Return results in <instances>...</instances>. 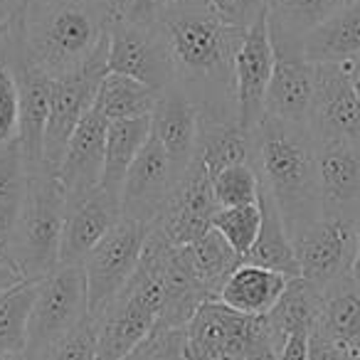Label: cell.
<instances>
[{"label":"cell","instance_id":"obj_1","mask_svg":"<svg viewBox=\"0 0 360 360\" xmlns=\"http://www.w3.org/2000/svg\"><path fill=\"white\" fill-rule=\"evenodd\" d=\"M175 62V82L200 106V116L237 121L235 62L245 40L210 11L207 0H188L160 18Z\"/></svg>","mask_w":360,"mask_h":360},{"label":"cell","instance_id":"obj_2","mask_svg":"<svg viewBox=\"0 0 360 360\" xmlns=\"http://www.w3.org/2000/svg\"><path fill=\"white\" fill-rule=\"evenodd\" d=\"M116 18L121 0H27L15 22L30 60L60 79L94 57Z\"/></svg>","mask_w":360,"mask_h":360},{"label":"cell","instance_id":"obj_3","mask_svg":"<svg viewBox=\"0 0 360 360\" xmlns=\"http://www.w3.org/2000/svg\"><path fill=\"white\" fill-rule=\"evenodd\" d=\"M255 168L279 207L291 240L319 222L321 193L316 139L309 124L264 116L255 129Z\"/></svg>","mask_w":360,"mask_h":360},{"label":"cell","instance_id":"obj_4","mask_svg":"<svg viewBox=\"0 0 360 360\" xmlns=\"http://www.w3.org/2000/svg\"><path fill=\"white\" fill-rule=\"evenodd\" d=\"M281 343L266 316H247L207 299L186 326L188 360H276Z\"/></svg>","mask_w":360,"mask_h":360},{"label":"cell","instance_id":"obj_5","mask_svg":"<svg viewBox=\"0 0 360 360\" xmlns=\"http://www.w3.org/2000/svg\"><path fill=\"white\" fill-rule=\"evenodd\" d=\"M67 200L55 173L37 170L30 175V198L22 222L8 252L22 279H45L60 266V245L65 230Z\"/></svg>","mask_w":360,"mask_h":360},{"label":"cell","instance_id":"obj_6","mask_svg":"<svg viewBox=\"0 0 360 360\" xmlns=\"http://www.w3.org/2000/svg\"><path fill=\"white\" fill-rule=\"evenodd\" d=\"M84 319H89L84 266H57L52 274L37 281L35 304L27 326V353L42 360Z\"/></svg>","mask_w":360,"mask_h":360},{"label":"cell","instance_id":"obj_7","mask_svg":"<svg viewBox=\"0 0 360 360\" xmlns=\"http://www.w3.org/2000/svg\"><path fill=\"white\" fill-rule=\"evenodd\" d=\"M150 230L153 227L121 217L114 230L89 252L82 264L86 274L89 319L99 321L111 301L124 291V286L136 274Z\"/></svg>","mask_w":360,"mask_h":360},{"label":"cell","instance_id":"obj_8","mask_svg":"<svg viewBox=\"0 0 360 360\" xmlns=\"http://www.w3.org/2000/svg\"><path fill=\"white\" fill-rule=\"evenodd\" d=\"M106 75H109V37L101 42L94 57L82 70L55 79L52 111L45 129V146H42V170L57 173L67 143L84 114L96 104V94Z\"/></svg>","mask_w":360,"mask_h":360},{"label":"cell","instance_id":"obj_9","mask_svg":"<svg viewBox=\"0 0 360 360\" xmlns=\"http://www.w3.org/2000/svg\"><path fill=\"white\" fill-rule=\"evenodd\" d=\"M3 62L13 70L18 91H20V136L18 141H20L22 155H25V163L32 175L42 170V146H45V129L52 111V96H55V77H50L30 60L15 20L11 25Z\"/></svg>","mask_w":360,"mask_h":360},{"label":"cell","instance_id":"obj_10","mask_svg":"<svg viewBox=\"0 0 360 360\" xmlns=\"http://www.w3.org/2000/svg\"><path fill=\"white\" fill-rule=\"evenodd\" d=\"M360 227L333 217H321L294 237L299 276L323 294L333 284L353 276Z\"/></svg>","mask_w":360,"mask_h":360},{"label":"cell","instance_id":"obj_11","mask_svg":"<svg viewBox=\"0 0 360 360\" xmlns=\"http://www.w3.org/2000/svg\"><path fill=\"white\" fill-rule=\"evenodd\" d=\"M269 32L274 47V70L266 89L264 116L309 124L316 94V65L306 60L304 40L271 25Z\"/></svg>","mask_w":360,"mask_h":360},{"label":"cell","instance_id":"obj_12","mask_svg":"<svg viewBox=\"0 0 360 360\" xmlns=\"http://www.w3.org/2000/svg\"><path fill=\"white\" fill-rule=\"evenodd\" d=\"M109 72L126 75L155 91L175 84V62L160 25H134L116 18L109 30Z\"/></svg>","mask_w":360,"mask_h":360},{"label":"cell","instance_id":"obj_13","mask_svg":"<svg viewBox=\"0 0 360 360\" xmlns=\"http://www.w3.org/2000/svg\"><path fill=\"white\" fill-rule=\"evenodd\" d=\"M217 212V202L212 195V175L202 158L195 153L170 191L168 205L158 220V230L168 237L170 245L183 247L200 240L207 230H212V217Z\"/></svg>","mask_w":360,"mask_h":360},{"label":"cell","instance_id":"obj_14","mask_svg":"<svg viewBox=\"0 0 360 360\" xmlns=\"http://www.w3.org/2000/svg\"><path fill=\"white\" fill-rule=\"evenodd\" d=\"M316 168L323 217L360 227V143L345 139L316 141Z\"/></svg>","mask_w":360,"mask_h":360},{"label":"cell","instance_id":"obj_15","mask_svg":"<svg viewBox=\"0 0 360 360\" xmlns=\"http://www.w3.org/2000/svg\"><path fill=\"white\" fill-rule=\"evenodd\" d=\"M271 70H274V47H271L269 13H264L245 32L235 62L237 124L250 134H255V129L264 119V101L271 82Z\"/></svg>","mask_w":360,"mask_h":360},{"label":"cell","instance_id":"obj_16","mask_svg":"<svg viewBox=\"0 0 360 360\" xmlns=\"http://www.w3.org/2000/svg\"><path fill=\"white\" fill-rule=\"evenodd\" d=\"M175 186V173L153 129L143 150L134 160L121 191V215L141 225L155 227L168 205L170 191Z\"/></svg>","mask_w":360,"mask_h":360},{"label":"cell","instance_id":"obj_17","mask_svg":"<svg viewBox=\"0 0 360 360\" xmlns=\"http://www.w3.org/2000/svg\"><path fill=\"white\" fill-rule=\"evenodd\" d=\"M106 131H109V119L94 104L72 134L65 155L60 160V168L55 173L57 183L65 193L67 205L79 202L82 198H86L101 186Z\"/></svg>","mask_w":360,"mask_h":360},{"label":"cell","instance_id":"obj_18","mask_svg":"<svg viewBox=\"0 0 360 360\" xmlns=\"http://www.w3.org/2000/svg\"><path fill=\"white\" fill-rule=\"evenodd\" d=\"M309 129L316 141L345 139L360 143V96L343 65H316Z\"/></svg>","mask_w":360,"mask_h":360},{"label":"cell","instance_id":"obj_19","mask_svg":"<svg viewBox=\"0 0 360 360\" xmlns=\"http://www.w3.org/2000/svg\"><path fill=\"white\" fill-rule=\"evenodd\" d=\"M150 129L160 141L175 180L193 163L198 150V129H200V106L193 101L183 86L175 82L165 91H160L158 104L150 116Z\"/></svg>","mask_w":360,"mask_h":360},{"label":"cell","instance_id":"obj_20","mask_svg":"<svg viewBox=\"0 0 360 360\" xmlns=\"http://www.w3.org/2000/svg\"><path fill=\"white\" fill-rule=\"evenodd\" d=\"M121 200L96 188L79 202L67 205L65 230L60 245V266L84 264L89 252L114 230L121 220Z\"/></svg>","mask_w":360,"mask_h":360},{"label":"cell","instance_id":"obj_21","mask_svg":"<svg viewBox=\"0 0 360 360\" xmlns=\"http://www.w3.org/2000/svg\"><path fill=\"white\" fill-rule=\"evenodd\" d=\"M304 55L314 65H343L360 57V0H348L304 37Z\"/></svg>","mask_w":360,"mask_h":360},{"label":"cell","instance_id":"obj_22","mask_svg":"<svg viewBox=\"0 0 360 360\" xmlns=\"http://www.w3.org/2000/svg\"><path fill=\"white\" fill-rule=\"evenodd\" d=\"M30 198V168L20 141L0 146V255L11 252Z\"/></svg>","mask_w":360,"mask_h":360},{"label":"cell","instance_id":"obj_23","mask_svg":"<svg viewBox=\"0 0 360 360\" xmlns=\"http://www.w3.org/2000/svg\"><path fill=\"white\" fill-rule=\"evenodd\" d=\"M286 284H289V276L250 264V262H242L230 274V279L225 281L217 299L230 309L240 311V314L266 316L274 309L276 301L281 299Z\"/></svg>","mask_w":360,"mask_h":360},{"label":"cell","instance_id":"obj_24","mask_svg":"<svg viewBox=\"0 0 360 360\" xmlns=\"http://www.w3.org/2000/svg\"><path fill=\"white\" fill-rule=\"evenodd\" d=\"M259 207H262V227L252 250L245 255V262L264 266V269L271 271H279V274L294 279V276H299L294 240H291L289 230H286L284 217H281L274 198L269 195V191L264 186L259 191Z\"/></svg>","mask_w":360,"mask_h":360},{"label":"cell","instance_id":"obj_25","mask_svg":"<svg viewBox=\"0 0 360 360\" xmlns=\"http://www.w3.org/2000/svg\"><path fill=\"white\" fill-rule=\"evenodd\" d=\"M316 330L360 360V289L355 286L353 276L323 291Z\"/></svg>","mask_w":360,"mask_h":360},{"label":"cell","instance_id":"obj_26","mask_svg":"<svg viewBox=\"0 0 360 360\" xmlns=\"http://www.w3.org/2000/svg\"><path fill=\"white\" fill-rule=\"evenodd\" d=\"M150 136V116L143 119H124L109 121L106 131V153H104V173H101V191L111 193L121 200L126 175H129L134 160L143 150Z\"/></svg>","mask_w":360,"mask_h":360},{"label":"cell","instance_id":"obj_27","mask_svg":"<svg viewBox=\"0 0 360 360\" xmlns=\"http://www.w3.org/2000/svg\"><path fill=\"white\" fill-rule=\"evenodd\" d=\"M195 153L207 165L210 175H215L227 165L252 163L255 160V136L242 129L237 121H215L200 116Z\"/></svg>","mask_w":360,"mask_h":360},{"label":"cell","instance_id":"obj_28","mask_svg":"<svg viewBox=\"0 0 360 360\" xmlns=\"http://www.w3.org/2000/svg\"><path fill=\"white\" fill-rule=\"evenodd\" d=\"M180 255L186 259L188 269L193 271V276L198 279V284L212 299L220 296V289L230 279V274L245 262L242 255H237L230 242L215 230H207L200 240L183 245L180 247Z\"/></svg>","mask_w":360,"mask_h":360},{"label":"cell","instance_id":"obj_29","mask_svg":"<svg viewBox=\"0 0 360 360\" xmlns=\"http://www.w3.org/2000/svg\"><path fill=\"white\" fill-rule=\"evenodd\" d=\"M321 306H323V294L316 286H311L301 276L289 279L281 299L266 314L279 343L284 345V340L291 333H299V330H309L311 333L316 328V323H319Z\"/></svg>","mask_w":360,"mask_h":360},{"label":"cell","instance_id":"obj_30","mask_svg":"<svg viewBox=\"0 0 360 360\" xmlns=\"http://www.w3.org/2000/svg\"><path fill=\"white\" fill-rule=\"evenodd\" d=\"M160 91L141 84L126 75L109 72L104 77L96 94V109L109 121H124V119H143L153 116V109L158 104Z\"/></svg>","mask_w":360,"mask_h":360},{"label":"cell","instance_id":"obj_31","mask_svg":"<svg viewBox=\"0 0 360 360\" xmlns=\"http://www.w3.org/2000/svg\"><path fill=\"white\" fill-rule=\"evenodd\" d=\"M37 281L22 279L0 294V353L27 350V326L35 304Z\"/></svg>","mask_w":360,"mask_h":360},{"label":"cell","instance_id":"obj_32","mask_svg":"<svg viewBox=\"0 0 360 360\" xmlns=\"http://www.w3.org/2000/svg\"><path fill=\"white\" fill-rule=\"evenodd\" d=\"M345 3L348 0H266V13L271 27L304 40Z\"/></svg>","mask_w":360,"mask_h":360},{"label":"cell","instance_id":"obj_33","mask_svg":"<svg viewBox=\"0 0 360 360\" xmlns=\"http://www.w3.org/2000/svg\"><path fill=\"white\" fill-rule=\"evenodd\" d=\"M262 178L255 163H237L212 175V195L217 207H240L259 202Z\"/></svg>","mask_w":360,"mask_h":360},{"label":"cell","instance_id":"obj_34","mask_svg":"<svg viewBox=\"0 0 360 360\" xmlns=\"http://www.w3.org/2000/svg\"><path fill=\"white\" fill-rule=\"evenodd\" d=\"M262 227V207L259 202L255 205H240V207H217L212 217V230L220 232L237 255H245L252 250L257 235Z\"/></svg>","mask_w":360,"mask_h":360},{"label":"cell","instance_id":"obj_35","mask_svg":"<svg viewBox=\"0 0 360 360\" xmlns=\"http://www.w3.org/2000/svg\"><path fill=\"white\" fill-rule=\"evenodd\" d=\"M124 360H188L186 328H153Z\"/></svg>","mask_w":360,"mask_h":360},{"label":"cell","instance_id":"obj_36","mask_svg":"<svg viewBox=\"0 0 360 360\" xmlns=\"http://www.w3.org/2000/svg\"><path fill=\"white\" fill-rule=\"evenodd\" d=\"M20 136V91L13 70L0 62V146Z\"/></svg>","mask_w":360,"mask_h":360},{"label":"cell","instance_id":"obj_37","mask_svg":"<svg viewBox=\"0 0 360 360\" xmlns=\"http://www.w3.org/2000/svg\"><path fill=\"white\" fill-rule=\"evenodd\" d=\"M99 338H96V321L84 319L70 335L60 340L42 360H96Z\"/></svg>","mask_w":360,"mask_h":360},{"label":"cell","instance_id":"obj_38","mask_svg":"<svg viewBox=\"0 0 360 360\" xmlns=\"http://www.w3.org/2000/svg\"><path fill=\"white\" fill-rule=\"evenodd\" d=\"M210 11L225 25L250 30L266 13V0H207Z\"/></svg>","mask_w":360,"mask_h":360},{"label":"cell","instance_id":"obj_39","mask_svg":"<svg viewBox=\"0 0 360 360\" xmlns=\"http://www.w3.org/2000/svg\"><path fill=\"white\" fill-rule=\"evenodd\" d=\"M188 0H121V20L134 25H158L160 18Z\"/></svg>","mask_w":360,"mask_h":360},{"label":"cell","instance_id":"obj_40","mask_svg":"<svg viewBox=\"0 0 360 360\" xmlns=\"http://www.w3.org/2000/svg\"><path fill=\"white\" fill-rule=\"evenodd\" d=\"M309 360H358V358L345 353L333 340H328L323 333H319V330L314 328L309 338Z\"/></svg>","mask_w":360,"mask_h":360},{"label":"cell","instance_id":"obj_41","mask_svg":"<svg viewBox=\"0 0 360 360\" xmlns=\"http://www.w3.org/2000/svg\"><path fill=\"white\" fill-rule=\"evenodd\" d=\"M309 330H299V333H291L284 340L279 350V358L276 360H309Z\"/></svg>","mask_w":360,"mask_h":360},{"label":"cell","instance_id":"obj_42","mask_svg":"<svg viewBox=\"0 0 360 360\" xmlns=\"http://www.w3.org/2000/svg\"><path fill=\"white\" fill-rule=\"evenodd\" d=\"M20 281H22V274L18 271V266L13 264L6 255H0V294L8 291L11 286L20 284Z\"/></svg>","mask_w":360,"mask_h":360},{"label":"cell","instance_id":"obj_43","mask_svg":"<svg viewBox=\"0 0 360 360\" xmlns=\"http://www.w3.org/2000/svg\"><path fill=\"white\" fill-rule=\"evenodd\" d=\"M20 13V3L18 0H0V27H8Z\"/></svg>","mask_w":360,"mask_h":360},{"label":"cell","instance_id":"obj_44","mask_svg":"<svg viewBox=\"0 0 360 360\" xmlns=\"http://www.w3.org/2000/svg\"><path fill=\"white\" fill-rule=\"evenodd\" d=\"M343 67H345V72L350 75V82H353L355 91H358V96H360V57H358V60L343 62Z\"/></svg>","mask_w":360,"mask_h":360},{"label":"cell","instance_id":"obj_45","mask_svg":"<svg viewBox=\"0 0 360 360\" xmlns=\"http://www.w3.org/2000/svg\"><path fill=\"white\" fill-rule=\"evenodd\" d=\"M0 360H40V358H35L32 353L22 350V353H0Z\"/></svg>","mask_w":360,"mask_h":360},{"label":"cell","instance_id":"obj_46","mask_svg":"<svg viewBox=\"0 0 360 360\" xmlns=\"http://www.w3.org/2000/svg\"><path fill=\"white\" fill-rule=\"evenodd\" d=\"M13 25V22H11ZM11 25L8 27H0V62L6 57V47H8V35H11Z\"/></svg>","mask_w":360,"mask_h":360},{"label":"cell","instance_id":"obj_47","mask_svg":"<svg viewBox=\"0 0 360 360\" xmlns=\"http://www.w3.org/2000/svg\"><path fill=\"white\" fill-rule=\"evenodd\" d=\"M353 281L360 289V237H358V255H355V264H353Z\"/></svg>","mask_w":360,"mask_h":360}]
</instances>
